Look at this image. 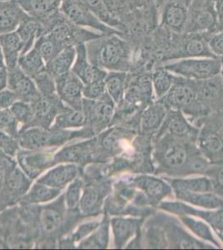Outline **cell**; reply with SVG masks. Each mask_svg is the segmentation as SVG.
<instances>
[{
	"mask_svg": "<svg viewBox=\"0 0 223 250\" xmlns=\"http://www.w3.org/2000/svg\"><path fill=\"white\" fill-rule=\"evenodd\" d=\"M43 34H50L63 47L86 44L102 36V34L90 31L71 22L61 10L42 24Z\"/></svg>",
	"mask_w": 223,
	"mask_h": 250,
	"instance_id": "obj_6",
	"label": "cell"
},
{
	"mask_svg": "<svg viewBox=\"0 0 223 250\" xmlns=\"http://www.w3.org/2000/svg\"><path fill=\"white\" fill-rule=\"evenodd\" d=\"M57 94L62 103L75 110H82L83 100V83L70 71L57 78Z\"/></svg>",
	"mask_w": 223,
	"mask_h": 250,
	"instance_id": "obj_18",
	"label": "cell"
},
{
	"mask_svg": "<svg viewBox=\"0 0 223 250\" xmlns=\"http://www.w3.org/2000/svg\"><path fill=\"white\" fill-rule=\"evenodd\" d=\"M167 106L162 101L150 105L143 111L141 116V129L143 134H150L161 127L167 117Z\"/></svg>",
	"mask_w": 223,
	"mask_h": 250,
	"instance_id": "obj_28",
	"label": "cell"
},
{
	"mask_svg": "<svg viewBox=\"0 0 223 250\" xmlns=\"http://www.w3.org/2000/svg\"><path fill=\"white\" fill-rule=\"evenodd\" d=\"M60 10L71 22L82 28H91L100 34L122 33L101 22L81 0H62Z\"/></svg>",
	"mask_w": 223,
	"mask_h": 250,
	"instance_id": "obj_11",
	"label": "cell"
},
{
	"mask_svg": "<svg viewBox=\"0 0 223 250\" xmlns=\"http://www.w3.org/2000/svg\"><path fill=\"white\" fill-rule=\"evenodd\" d=\"M88 60L93 65L108 71H130L133 48L119 34H102L86 43Z\"/></svg>",
	"mask_w": 223,
	"mask_h": 250,
	"instance_id": "obj_2",
	"label": "cell"
},
{
	"mask_svg": "<svg viewBox=\"0 0 223 250\" xmlns=\"http://www.w3.org/2000/svg\"><path fill=\"white\" fill-rule=\"evenodd\" d=\"M8 88L17 95L19 100L29 104L41 96L34 80L27 75L19 65L8 69Z\"/></svg>",
	"mask_w": 223,
	"mask_h": 250,
	"instance_id": "obj_19",
	"label": "cell"
},
{
	"mask_svg": "<svg viewBox=\"0 0 223 250\" xmlns=\"http://www.w3.org/2000/svg\"><path fill=\"white\" fill-rule=\"evenodd\" d=\"M221 60V72L220 75L222 79H223V57L220 58Z\"/></svg>",
	"mask_w": 223,
	"mask_h": 250,
	"instance_id": "obj_59",
	"label": "cell"
},
{
	"mask_svg": "<svg viewBox=\"0 0 223 250\" xmlns=\"http://www.w3.org/2000/svg\"><path fill=\"white\" fill-rule=\"evenodd\" d=\"M101 22L113 29L119 30V23L107 11L103 0H81ZM120 32V31H119Z\"/></svg>",
	"mask_w": 223,
	"mask_h": 250,
	"instance_id": "obj_43",
	"label": "cell"
},
{
	"mask_svg": "<svg viewBox=\"0 0 223 250\" xmlns=\"http://www.w3.org/2000/svg\"><path fill=\"white\" fill-rule=\"evenodd\" d=\"M206 40L212 54L217 58L223 57V31L206 34Z\"/></svg>",
	"mask_w": 223,
	"mask_h": 250,
	"instance_id": "obj_50",
	"label": "cell"
},
{
	"mask_svg": "<svg viewBox=\"0 0 223 250\" xmlns=\"http://www.w3.org/2000/svg\"><path fill=\"white\" fill-rule=\"evenodd\" d=\"M164 1L165 0H156V3H157V5H158V9H159V11L161 10L162 7L163 5Z\"/></svg>",
	"mask_w": 223,
	"mask_h": 250,
	"instance_id": "obj_58",
	"label": "cell"
},
{
	"mask_svg": "<svg viewBox=\"0 0 223 250\" xmlns=\"http://www.w3.org/2000/svg\"><path fill=\"white\" fill-rule=\"evenodd\" d=\"M16 32L23 43V55L34 48L35 42L43 34V28L39 21L29 17L20 24Z\"/></svg>",
	"mask_w": 223,
	"mask_h": 250,
	"instance_id": "obj_32",
	"label": "cell"
},
{
	"mask_svg": "<svg viewBox=\"0 0 223 250\" xmlns=\"http://www.w3.org/2000/svg\"><path fill=\"white\" fill-rule=\"evenodd\" d=\"M178 199L185 200L186 202L191 203L192 205L207 208H217L223 207L222 199L214 195L212 192L210 193H190L178 191L175 192Z\"/></svg>",
	"mask_w": 223,
	"mask_h": 250,
	"instance_id": "obj_39",
	"label": "cell"
},
{
	"mask_svg": "<svg viewBox=\"0 0 223 250\" xmlns=\"http://www.w3.org/2000/svg\"><path fill=\"white\" fill-rule=\"evenodd\" d=\"M105 88L104 80L96 81L88 84H84L82 94L83 98L88 100H99L107 94Z\"/></svg>",
	"mask_w": 223,
	"mask_h": 250,
	"instance_id": "obj_49",
	"label": "cell"
},
{
	"mask_svg": "<svg viewBox=\"0 0 223 250\" xmlns=\"http://www.w3.org/2000/svg\"><path fill=\"white\" fill-rule=\"evenodd\" d=\"M218 14V31H223V0H214Z\"/></svg>",
	"mask_w": 223,
	"mask_h": 250,
	"instance_id": "obj_52",
	"label": "cell"
},
{
	"mask_svg": "<svg viewBox=\"0 0 223 250\" xmlns=\"http://www.w3.org/2000/svg\"><path fill=\"white\" fill-rule=\"evenodd\" d=\"M8 87V69L0 68V92Z\"/></svg>",
	"mask_w": 223,
	"mask_h": 250,
	"instance_id": "obj_53",
	"label": "cell"
},
{
	"mask_svg": "<svg viewBox=\"0 0 223 250\" xmlns=\"http://www.w3.org/2000/svg\"><path fill=\"white\" fill-rule=\"evenodd\" d=\"M82 171L83 168L76 164H60L38 178L36 182L63 190L74 179L82 175Z\"/></svg>",
	"mask_w": 223,
	"mask_h": 250,
	"instance_id": "obj_20",
	"label": "cell"
},
{
	"mask_svg": "<svg viewBox=\"0 0 223 250\" xmlns=\"http://www.w3.org/2000/svg\"><path fill=\"white\" fill-rule=\"evenodd\" d=\"M182 220L197 235L199 236V237L203 238V239L208 240V241H212L214 244H216V240H215L213 236H212V232L210 230L209 227L207 225H205L204 223L192 219V218H189V217H183V218H182Z\"/></svg>",
	"mask_w": 223,
	"mask_h": 250,
	"instance_id": "obj_47",
	"label": "cell"
},
{
	"mask_svg": "<svg viewBox=\"0 0 223 250\" xmlns=\"http://www.w3.org/2000/svg\"><path fill=\"white\" fill-rule=\"evenodd\" d=\"M218 31V14L214 0H192L186 33L213 34Z\"/></svg>",
	"mask_w": 223,
	"mask_h": 250,
	"instance_id": "obj_10",
	"label": "cell"
},
{
	"mask_svg": "<svg viewBox=\"0 0 223 250\" xmlns=\"http://www.w3.org/2000/svg\"><path fill=\"white\" fill-rule=\"evenodd\" d=\"M201 150L211 159L223 154V138L218 131L205 129L198 138Z\"/></svg>",
	"mask_w": 223,
	"mask_h": 250,
	"instance_id": "obj_35",
	"label": "cell"
},
{
	"mask_svg": "<svg viewBox=\"0 0 223 250\" xmlns=\"http://www.w3.org/2000/svg\"><path fill=\"white\" fill-rule=\"evenodd\" d=\"M0 131L17 138L20 135V125L10 108L0 110Z\"/></svg>",
	"mask_w": 223,
	"mask_h": 250,
	"instance_id": "obj_46",
	"label": "cell"
},
{
	"mask_svg": "<svg viewBox=\"0 0 223 250\" xmlns=\"http://www.w3.org/2000/svg\"><path fill=\"white\" fill-rule=\"evenodd\" d=\"M6 68L5 62H4V57H3L2 48L0 46V68Z\"/></svg>",
	"mask_w": 223,
	"mask_h": 250,
	"instance_id": "obj_56",
	"label": "cell"
},
{
	"mask_svg": "<svg viewBox=\"0 0 223 250\" xmlns=\"http://www.w3.org/2000/svg\"><path fill=\"white\" fill-rule=\"evenodd\" d=\"M59 148L42 150H26L21 148L16 155L18 165L32 180L37 179L43 172L56 164L54 154Z\"/></svg>",
	"mask_w": 223,
	"mask_h": 250,
	"instance_id": "obj_14",
	"label": "cell"
},
{
	"mask_svg": "<svg viewBox=\"0 0 223 250\" xmlns=\"http://www.w3.org/2000/svg\"><path fill=\"white\" fill-rule=\"evenodd\" d=\"M71 71L79 77L83 84L104 80L107 74L106 70L93 65L88 60L86 44L77 46L76 59Z\"/></svg>",
	"mask_w": 223,
	"mask_h": 250,
	"instance_id": "obj_21",
	"label": "cell"
},
{
	"mask_svg": "<svg viewBox=\"0 0 223 250\" xmlns=\"http://www.w3.org/2000/svg\"><path fill=\"white\" fill-rule=\"evenodd\" d=\"M172 185L175 192L182 191L190 193H210L214 189L212 180L206 178L173 179Z\"/></svg>",
	"mask_w": 223,
	"mask_h": 250,
	"instance_id": "obj_36",
	"label": "cell"
},
{
	"mask_svg": "<svg viewBox=\"0 0 223 250\" xmlns=\"http://www.w3.org/2000/svg\"><path fill=\"white\" fill-rule=\"evenodd\" d=\"M76 59V48L67 47L53 60L45 63V69L56 80L72 70Z\"/></svg>",
	"mask_w": 223,
	"mask_h": 250,
	"instance_id": "obj_29",
	"label": "cell"
},
{
	"mask_svg": "<svg viewBox=\"0 0 223 250\" xmlns=\"http://www.w3.org/2000/svg\"><path fill=\"white\" fill-rule=\"evenodd\" d=\"M0 46L2 48L6 68L17 67L20 57L23 52V43L17 32L0 35Z\"/></svg>",
	"mask_w": 223,
	"mask_h": 250,
	"instance_id": "obj_26",
	"label": "cell"
},
{
	"mask_svg": "<svg viewBox=\"0 0 223 250\" xmlns=\"http://www.w3.org/2000/svg\"><path fill=\"white\" fill-rule=\"evenodd\" d=\"M151 78L153 82V90L158 99L161 100L172 88L176 75L162 66H160L152 72Z\"/></svg>",
	"mask_w": 223,
	"mask_h": 250,
	"instance_id": "obj_38",
	"label": "cell"
},
{
	"mask_svg": "<svg viewBox=\"0 0 223 250\" xmlns=\"http://www.w3.org/2000/svg\"><path fill=\"white\" fill-rule=\"evenodd\" d=\"M12 113L16 118L18 122L20 123V131L24 130L29 128L33 119V109L31 104L18 100L12 105Z\"/></svg>",
	"mask_w": 223,
	"mask_h": 250,
	"instance_id": "obj_44",
	"label": "cell"
},
{
	"mask_svg": "<svg viewBox=\"0 0 223 250\" xmlns=\"http://www.w3.org/2000/svg\"><path fill=\"white\" fill-rule=\"evenodd\" d=\"M18 100L19 99L17 95L14 92L9 88L3 89L0 92V110L11 108L12 105L14 103L17 102Z\"/></svg>",
	"mask_w": 223,
	"mask_h": 250,
	"instance_id": "obj_51",
	"label": "cell"
},
{
	"mask_svg": "<svg viewBox=\"0 0 223 250\" xmlns=\"http://www.w3.org/2000/svg\"><path fill=\"white\" fill-rule=\"evenodd\" d=\"M5 1H10V0H0V2H5Z\"/></svg>",
	"mask_w": 223,
	"mask_h": 250,
	"instance_id": "obj_60",
	"label": "cell"
},
{
	"mask_svg": "<svg viewBox=\"0 0 223 250\" xmlns=\"http://www.w3.org/2000/svg\"><path fill=\"white\" fill-rule=\"evenodd\" d=\"M216 181L217 185L223 190V165H221L218 170L216 171Z\"/></svg>",
	"mask_w": 223,
	"mask_h": 250,
	"instance_id": "obj_55",
	"label": "cell"
},
{
	"mask_svg": "<svg viewBox=\"0 0 223 250\" xmlns=\"http://www.w3.org/2000/svg\"><path fill=\"white\" fill-rule=\"evenodd\" d=\"M110 224L115 247L122 249L138 231L139 222L137 219L113 218L111 219Z\"/></svg>",
	"mask_w": 223,
	"mask_h": 250,
	"instance_id": "obj_30",
	"label": "cell"
},
{
	"mask_svg": "<svg viewBox=\"0 0 223 250\" xmlns=\"http://www.w3.org/2000/svg\"><path fill=\"white\" fill-rule=\"evenodd\" d=\"M33 182L34 180L21 169L16 160L9 159L0 190V213L8 208L19 205L31 188Z\"/></svg>",
	"mask_w": 223,
	"mask_h": 250,
	"instance_id": "obj_8",
	"label": "cell"
},
{
	"mask_svg": "<svg viewBox=\"0 0 223 250\" xmlns=\"http://www.w3.org/2000/svg\"><path fill=\"white\" fill-rule=\"evenodd\" d=\"M130 182L142 190L148 200L153 203L159 202L171 193V188L166 183L154 177L142 175L133 178Z\"/></svg>",
	"mask_w": 223,
	"mask_h": 250,
	"instance_id": "obj_25",
	"label": "cell"
},
{
	"mask_svg": "<svg viewBox=\"0 0 223 250\" xmlns=\"http://www.w3.org/2000/svg\"><path fill=\"white\" fill-rule=\"evenodd\" d=\"M55 164L71 163L82 168L91 164H100L95 136L82 142L62 147L54 154Z\"/></svg>",
	"mask_w": 223,
	"mask_h": 250,
	"instance_id": "obj_12",
	"label": "cell"
},
{
	"mask_svg": "<svg viewBox=\"0 0 223 250\" xmlns=\"http://www.w3.org/2000/svg\"><path fill=\"white\" fill-rule=\"evenodd\" d=\"M192 0H165L160 10L159 24L175 33H184Z\"/></svg>",
	"mask_w": 223,
	"mask_h": 250,
	"instance_id": "obj_17",
	"label": "cell"
},
{
	"mask_svg": "<svg viewBox=\"0 0 223 250\" xmlns=\"http://www.w3.org/2000/svg\"><path fill=\"white\" fill-rule=\"evenodd\" d=\"M164 127H166L165 131L168 130V134L180 140H192L198 135V131L192 128L179 110L170 112L167 120L165 119Z\"/></svg>",
	"mask_w": 223,
	"mask_h": 250,
	"instance_id": "obj_27",
	"label": "cell"
},
{
	"mask_svg": "<svg viewBox=\"0 0 223 250\" xmlns=\"http://www.w3.org/2000/svg\"><path fill=\"white\" fill-rule=\"evenodd\" d=\"M31 105L33 119L29 128L40 127L45 129L51 128L58 114L68 107L60 100L58 94L53 96L41 95L38 100L31 103Z\"/></svg>",
	"mask_w": 223,
	"mask_h": 250,
	"instance_id": "obj_16",
	"label": "cell"
},
{
	"mask_svg": "<svg viewBox=\"0 0 223 250\" xmlns=\"http://www.w3.org/2000/svg\"><path fill=\"white\" fill-rule=\"evenodd\" d=\"M60 188L35 183L28 193L22 198L19 205H41L53 201L62 193Z\"/></svg>",
	"mask_w": 223,
	"mask_h": 250,
	"instance_id": "obj_31",
	"label": "cell"
},
{
	"mask_svg": "<svg viewBox=\"0 0 223 250\" xmlns=\"http://www.w3.org/2000/svg\"><path fill=\"white\" fill-rule=\"evenodd\" d=\"M9 159H0V190L3 186L4 176H5L6 168Z\"/></svg>",
	"mask_w": 223,
	"mask_h": 250,
	"instance_id": "obj_54",
	"label": "cell"
},
{
	"mask_svg": "<svg viewBox=\"0 0 223 250\" xmlns=\"http://www.w3.org/2000/svg\"><path fill=\"white\" fill-rule=\"evenodd\" d=\"M85 125V115L83 111L75 110L67 107L64 110L58 114L52 126L62 129L81 128Z\"/></svg>",
	"mask_w": 223,
	"mask_h": 250,
	"instance_id": "obj_40",
	"label": "cell"
},
{
	"mask_svg": "<svg viewBox=\"0 0 223 250\" xmlns=\"http://www.w3.org/2000/svg\"><path fill=\"white\" fill-rule=\"evenodd\" d=\"M22 9L41 24L60 11L62 0H17Z\"/></svg>",
	"mask_w": 223,
	"mask_h": 250,
	"instance_id": "obj_23",
	"label": "cell"
},
{
	"mask_svg": "<svg viewBox=\"0 0 223 250\" xmlns=\"http://www.w3.org/2000/svg\"><path fill=\"white\" fill-rule=\"evenodd\" d=\"M75 130L62 129L52 126L48 129L32 127L20 131L18 140L20 148L26 150H42L60 148L67 143L75 140Z\"/></svg>",
	"mask_w": 223,
	"mask_h": 250,
	"instance_id": "obj_7",
	"label": "cell"
},
{
	"mask_svg": "<svg viewBox=\"0 0 223 250\" xmlns=\"http://www.w3.org/2000/svg\"><path fill=\"white\" fill-rule=\"evenodd\" d=\"M162 66L173 60L189 58H217L210 50L206 34L164 32L160 50Z\"/></svg>",
	"mask_w": 223,
	"mask_h": 250,
	"instance_id": "obj_3",
	"label": "cell"
},
{
	"mask_svg": "<svg viewBox=\"0 0 223 250\" xmlns=\"http://www.w3.org/2000/svg\"><path fill=\"white\" fill-rule=\"evenodd\" d=\"M109 223L107 219V213L105 214L104 219L100 222V225L93 231L92 235L88 239H82L77 245L78 249H106L109 239Z\"/></svg>",
	"mask_w": 223,
	"mask_h": 250,
	"instance_id": "obj_34",
	"label": "cell"
},
{
	"mask_svg": "<svg viewBox=\"0 0 223 250\" xmlns=\"http://www.w3.org/2000/svg\"><path fill=\"white\" fill-rule=\"evenodd\" d=\"M127 79V72L120 71H109L105 78L106 91L117 105L124 100Z\"/></svg>",
	"mask_w": 223,
	"mask_h": 250,
	"instance_id": "obj_33",
	"label": "cell"
},
{
	"mask_svg": "<svg viewBox=\"0 0 223 250\" xmlns=\"http://www.w3.org/2000/svg\"><path fill=\"white\" fill-rule=\"evenodd\" d=\"M149 0H103L107 11L119 23V31L129 18Z\"/></svg>",
	"mask_w": 223,
	"mask_h": 250,
	"instance_id": "obj_24",
	"label": "cell"
},
{
	"mask_svg": "<svg viewBox=\"0 0 223 250\" xmlns=\"http://www.w3.org/2000/svg\"><path fill=\"white\" fill-rule=\"evenodd\" d=\"M0 147L8 156L14 159L21 149L17 138H14L3 131H0Z\"/></svg>",
	"mask_w": 223,
	"mask_h": 250,
	"instance_id": "obj_48",
	"label": "cell"
},
{
	"mask_svg": "<svg viewBox=\"0 0 223 250\" xmlns=\"http://www.w3.org/2000/svg\"><path fill=\"white\" fill-rule=\"evenodd\" d=\"M161 101L167 107L176 109H185L203 104V103L198 100L196 80H187L177 75L172 88L161 99Z\"/></svg>",
	"mask_w": 223,
	"mask_h": 250,
	"instance_id": "obj_13",
	"label": "cell"
},
{
	"mask_svg": "<svg viewBox=\"0 0 223 250\" xmlns=\"http://www.w3.org/2000/svg\"><path fill=\"white\" fill-rule=\"evenodd\" d=\"M163 68L187 80H205L221 72L220 58H189L164 63Z\"/></svg>",
	"mask_w": 223,
	"mask_h": 250,
	"instance_id": "obj_9",
	"label": "cell"
},
{
	"mask_svg": "<svg viewBox=\"0 0 223 250\" xmlns=\"http://www.w3.org/2000/svg\"><path fill=\"white\" fill-rule=\"evenodd\" d=\"M14 159V158H11V157L8 156L7 154L3 152V149L1 148L0 147V159Z\"/></svg>",
	"mask_w": 223,
	"mask_h": 250,
	"instance_id": "obj_57",
	"label": "cell"
},
{
	"mask_svg": "<svg viewBox=\"0 0 223 250\" xmlns=\"http://www.w3.org/2000/svg\"><path fill=\"white\" fill-rule=\"evenodd\" d=\"M85 125L77 130L78 139L88 140L110 127L115 114V103L108 94L99 100H82Z\"/></svg>",
	"mask_w": 223,
	"mask_h": 250,
	"instance_id": "obj_5",
	"label": "cell"
},
{
	"mask_svg": "<svg viewBox=\"0 0 223 250\" xmlns=\"http://www.w3.org/2000/svg\"><path fill=\"white\" fill-rule=\"evenodd\" d=\"M189 149L182 142V140L171 134L166 135L158 147V161L164 168L178 172L185 168L189 163Z\"/></svg>",
	"mask_w": 223,
	"mask_h": 250,
	"instance_id": "obj_15",
	"label": "cell"
},
{
	"mask_svg": "<svg viewBox=\"0 0 223 250\" xmlns=\"http://www.w3.org/2000/svg\"><path fill=\"white\" fill-rule=\"evenodd\" d=\"M29 17L17 0L0 2V35L16 31Z\"/></svg>",
	"mask_w": 223,
	"mask_h": 250,
	"instance_id": "obj_22",
	"label": "cell"
},
{
	"mask_svg": "<svg viewBox=\"0 0 223 250\" xmlns=\"http://www.w3.org/2000/svg\"><path fill=\"white\" fill-rule=\"evenodd\" d=\"M83 179L82 176H79L71 182L66 188L64 193V201L66 208L68 211L79 210V203L82 197L83 188Z\"/></svg>",
	"mask_w": 223,
	"mask_h": 250,
	"instance_id": "obj_42",
	"label": "cell"
},
{
	"mask_svg": "<svg viewBox=\"0 0 223 250\" xmlns=\"http://www.w3.org/2000/svg\"><path fill=\"white\" fill-rule=\"evenodd\" d=\"M19 214L36 237L35 248H58L60 239L74 230L83 218L79 211H68L61 193L48 205H18Z\"/></svg>",
	"mask_w": 223,
	"mask_h": 250,
	"instance_id": "obj_1",
	"label": "cell"
},
{
	"mask_svg": "<svg viewBox=\"0 0 223 250\" xmlns=\"http://www.w3.org/2000/svg\"><path fill=\"white\" fill-rule=\"evenodd\" d=\"M33 80L42 96H53L57 94L55 79L45 68L39 73Z\"/></svg>",
	"mask_w": 223,
	"mask_h": 250,
	"instance_id": "obj_45",
	"label": "cell"
},
{
	"mask_svg": "<svg viewBox=\"0 0 223 250\" xmlns=\"http://www.w3.org/2000/svg\"><path fill=\"white\" fill-rule=\"evenodd\" d=\"M83 188L79 203V211L83 219L93 218L102 213L105 198L112 192V185L102 173V168L94 164L83 168L82 175Z\"/></svg>",
	"mask_w": 223,
	"mask_h": 250,
	"instance_id": "obj_4",
	"label": "cell"
},
{
	"mask_svg": "<svg viewBox=\"0 0 223 250\" xmlns=\"http://www.w3.org/2000/svg\"><path fill=\"white\" fill-rule=\"evenodd\" d=\"M34 47L37 49L45 62L56 57L64 48L52 34L48 33L40 36L35 42Z\"/></svg>",
	"mask_w": 223,
	"mask_h": 250,
	"instance_id": "obj_41",
	"label": "cell"
},
{
	"mask_svg": "<svg viewBox=\"0 0 223 250\" xmlns=\"http://www.w3.org/2000/svg\"><path fill=\"white\" fill-rule=\"evenodd\" d=\"M45 63L39 51L34 47L20 56L18 65L27 75L34 79L45 68Z\"/></svg>",
	"mask_w": 223,
	"mask_h": 250,
	"instance_id": "obj_37",
	"label": "cell"
}]
</instances>
